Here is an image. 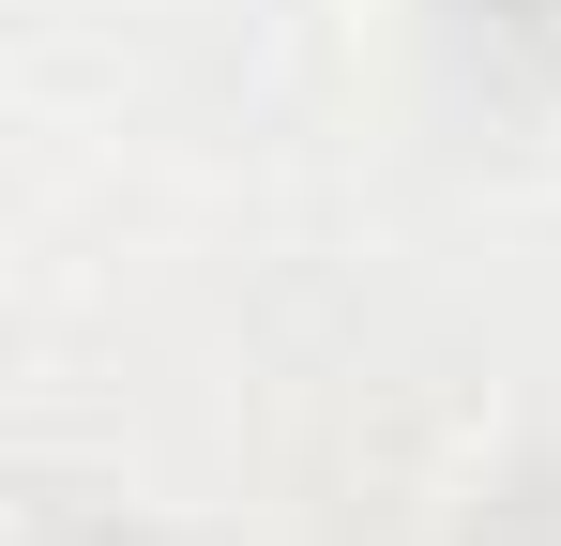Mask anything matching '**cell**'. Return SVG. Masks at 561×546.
I'll use <instances>...</instances> for the list:
<instances>
[{"label":"cell","instance_id":"obj_1","mask_svg":"<svg viewBox=\"0 0 561 546\" xmlns=\"http://www.w3.org/2000/svg\"><path fill=\"white\" fill-rule=\"evenodd\" d=\"M410 61L470 137H561V0H394Z\"/></svg>","mask_w":561,"mask_h":546},{"label":"cell","instance_id":"obj_2","mask_svg":"<svg viewBox=\"0 0 561 546\" xmlns=\"http://www.w3.org/2000/svg\"><path fill=\"white\" fill-rule=\"evenodd\" d=\"M456 546H561V441H531V455H501V470L470 486V516H456Z\"/></svg>","mask_w":561,"mask_h":546},{"label":"cell","instance_id":"obj_3","mask_svg":"<svg viewBox=\"0 0 561 546\" xmlns=\"http://www.w3.org/2000/svg\"><path fill=\"white\" fill-rule=\"evenodd\" d=\"M31 546H168V532H137V516H46Z\"/></svg>","mask_w":561,"mask_h":546}]
</instances>
